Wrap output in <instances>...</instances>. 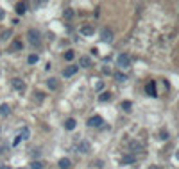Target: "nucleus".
I'll list each match as a JSON object with an SVG mask.
<instances>
[{"label": "nucleus", "mask_w": 179, "mask_h": 169, "mask_svg": "<svg viewBox=\"0 0 179 169\" xmlns=\"http://www.w3.org/2000/svg\"><path fill=\"white\" fill-rule=\"evenodd\" d=\"M129 150L131 151H141V144L136 142V141H131V142H129Z\"/></svg>", "instance_id": "a211bd4d"}, {"label": "nucleus", "mask_w": 179, "mask_h": 169, "mask_svg": "<svg viewBox=\"0 0 179 169\" xmlns=\"http://www.w3.org/2000/svg\"><path fill=\"white\" fill-rule=\"evenodd\" d=\"M43 167H45V164L41 160H32L31 162V169H43Z\"/></svg>", "instance_id": "aec40b11"}, {"label": "nucleus", "mask_w": 179, "mask_h": 169, "mask_svg": "<svg viewBox=\"0 0 179 169\" xmlns=\"http://www.w3.org/2000/svg\"><path fill=\"white\" fill-rule=\"evenodd\" d=\"M113 38H115V36H113V30H111L109 27H104L102 32H100V39H102L104 43H111Z\"/></svg>", "instance_id": "7ed1b4c3"}, {"label": "nucleus", "mask_w": 179, "mask_h": 169, "mask_svg": "<svg viewBox=\"0 0 179 169\" xmlns=\"http://www.w3.org/2000/svg\"><path fill=\"white\" fill-rule=\"evenodd\" d=\"M13 87H15L16 91H20V93L25 91V84H23V80H22V78H15V80H13Z\"/></svg>", "instance_id": "ddd939ff"}, {"label": "nucleus", "mask_w": 179, "mask_h": 169, "mask_svg": "<svg viewBox=\"0 0 179 169\" xmlns=\"http://www.w3.org/2000/svg\"><path fill=\"white\" fill-rule=\"evenodd\" d=\"M20 169H25V167H20Z\"/></svg>", "instance_id": "e433bc0d"}, {"label": "nucleus", "mask_w": 179, "mask_h": 169, "mask_svg": "<svg viewBox=\"0 0 179 169\" xmlns=\"http://www.w3.org/2000/svg\"><path fill=\"white\" fill-rule=\"evenodd\" d=\"M47 87H48L50 91H56V89L59 87V82H58V78H54V77L47 78Z\"/></svg>", "instance_id": "1a4fd4ad"}, {"label": "nucleus", "mask_w": 179, "mask_h": 169, "mask_svg": "<svg viewBox=\"0 0 179 169\" xmlns=\"http://www.w3.org/2000/svg\"><path fill=\"white\" fill-rule=\"evenodd\" d=\"M27 39H29L31 46H34V48H38V46L41 45V34L36 30V29H29V32H27Z\"/></svg>", "instance_id": "f257e3e1"}, {"label": "nucleus", "mask_w": 179, "mask_h": 169, "mask_svg": "<svg viewBox=\"0 0 179 169\" xmlns=\"http://www.w3.org/2000/svg\"><path fill=\"white\" fill-rule=\"evenodd\" d=\"M122 109H124V112H131V109H133V103H131L129 100H125V102H122Z\"/></svg>", "instance_id": "412c9836"}, {"label": "nucleus", "mask_w": 179, "mask_h": 169, "mask_svg": "<svg viewBox=\"0 0 179 169\" xmlns=\"http://www.w3.org/2000/svg\"><path fill=\"white\" fill-rule=\"evenodd\" d=\"M111 100V93L109 91H104L102 94H99V102H109Z\"/></svg>", "instance_id": "6ab92c4d"}, {"label": "nucleus", "mask_w": 179, "mask_h": 169, "mask_svg": "<svg viewBox=\"0 0 179 169\" xmlns=\"http://www.w3.org/2000/svg\"><path fill=\"white\" fill-rule=\"evenodd\" d=\"M77 71H79V66H75V64H72V66H66V68L63 70V77L70 78V77H74V75H75Z\"/></svg>", "instance_id": "20e7f679"}, {"label": "nucleus", "mask_w": 179, "mask_h": 169, "mask_svg": "<svg viewBox=\"0 0 179 169\" xmlns=\"http://www.w3.org/2000/svg\"><path fill=\"white\" fill-rule=\"evenodd\" d=\"M102 123H104V119H102L100 116H91V117H90V119L86 121V125H88V127H91V128H95V127H100Z\"/></svg>", "instance_id": "39448f33"}, {"label": "nucleus", "mask_w": 179, "mask_h": 169, "mask_svg": "<svg viewBox=\"0 0 179 169\" xmlns=\"http://www.w3.org/2000/svg\"><path fill=\"white\" fill-rule=\"evenodd\" d=\"M115 78H117L118 82H125V80H127V75H124V73H115Z\"/></svg>", "instance_id": "b1692460"}, {"label": "nucleus", "mask_w": 179, "mask_h": 169, "mask_svg": "<svg viewBox=\"0 0 179 169\" xmlns=\"http://www.w3.org/2000/svg\"><path fill=\"white\" fill-rule=\"evenodd\" d=\"M176 158H177V160H179V151H177V153H176Z\"/></svg>", "instance_id": "f704fd0d"}, {"label": "nucleus", "mask_w": 179, "mask_h": 169, "mask_svg": "<svg viewBox=\"0 0 179 169\" xmlns=\"http://www.w3.org/2000/svg\"><path fill=\"white\" fill-rule=\"evenodd\" d=\"M34 94H36V100H40V102L43 100V94H41V93H34Z\"/></svg>", "instance_id": "c756f323"}, {"label": "nucleus", "mask_w": 179, "mask_h": 169, "mask_svg": "<svg viewBox=\"0 0 179 169\" xmlns=\"http://www.w3.org/2000/svg\"><path fill=\"white\" fill-rule=\"evenodd\" d=\"M97 89H99V91L100 89H104V82H99V84H97Z\"/></svg>", "instance_id": "7c9ffc66"}, {"label": "nucleus", "mask_w": 179, "mask_h": 169, "mask_svg": "<svg viewBox=\"0 0 179 169\" xmlns=\"http://www.w3.org/2000/svg\"><path fill=\"white\" fill-rule=\"evenodd\" d=\"M22 46H23L22 41H15V43H13V50H22Z\"/></svg>", "instance_id": "393cba45"}, {"label": "nucleus", "mask_w": 179, "mask_h": 169, "mask_svg": "<svg viewBox=\"0 0 179 169\" xmlns=\"http://www.w3.org/2000/svg\"><path fill=\"white\" fill-rule=\"evenodd\" d=\"M9 114H11V107H9L7 103H2V105H0V116H2V117H7Z\"/></svg>", "instance_id": "dca6fc26"}, {"label": "nucleus", "mask_w": 179, "mask_h": 169, "mask_svg": "<svg viewBox=\"0 0 179 169\" xmlns=\"http://www.w3.org/2000/svg\"><path fill=\"white\" fill-rule=\"evenodd\" d=\"M145 93L149 94V96H158V91H156V82H154V80H151V82L145 86Z\"/></svg>", "instance_id": "423d86ee"}, {"label": "nucleus", "mask_w": 179, "mask_h": 169, "mask_svg": "<svg viewBox=\"0 0 179 169\" xmlns=\"http://www.w3.org/2000/svg\"><path fill=\"white\" fill-rule=\"evenodd\" d=\"M0 153H4V148H2V146H0Z\"/></svg>", "instance_id": "c9c22d12"}, {"label": "nucleus", "mask_w": 179, "mask_h": 169, "mask_svg": "<svg viewBox=\"0 0 179 169\" xmlns=\"http://www.w3.org/2000/svg\"><path fill=\"white\" fill-rule=\"evenodd\" d=\"M20 142H22V135H16V137L13 139V146H18Z\"/></svg>", "instance_id": "bb28decb"}, {"label": "nucleus", "mask_w": 179, "mask_h": 169, "mask_svg": "<svg viewBox=\"0 0 179 169\" xmlns=\"http://www.w3.org/2000/svg\"><path fill=\"white\" fill-rule=\"evenodd\" d=\"M0 169H11V166H0Z\"/></svg>", "instance_id": "473e14b6"}, {"label": "nucleus", "mask_w": 179, "mask_h": 169, "mask_svg": "<svg viewBox=\"0 0 179 169\" xmlns=\"http://www.w3.org/2000/svg\"><path fill=\"white\" fill-rule=\"evenodd\" d=\"M117 64H118L120 68H129L131 66V57L127 55V54H120L117 57Z\"/></svg>", "instance_id": "f03ea898"}, {"label": "nucleus", "mask_w": 179, "mask_h": 169, "mask_svg": "<svg viewBox=\"0 0 179 169\" xmlns=\"http://www.w3.org/2000/svg\"><path fill=\"white\" fill-rule=\"evenodd\" d=\"M95 32V29L91 27V25H84V27H81V34L82 36H91Z\"/></svg>", "instance_id": "2eb2a0df"}, {"label": "nucleus", "mask_w": 179, "mask_h": 169, "mask_svg": "<svg viewBox=\"0 0 179 169\" xmlns=\"http://www.w3.org/2000/svg\"><path fill=\"white\" fill-rule=\"evenodd\" d=\"M15 9H16V13H18V14H25V11H27V5H25L23 2H16Z\"/></svg>", "instance_id": "f3484780"}, {"label": "nucleus", "mask_w": 179, "mask_h": 169, "mask_svg": "<svg viewBox=\"0 0 179 169\" xmlns=\"http://www.w3.org/2000/svg\"><path fill=\"white\" fill-rule=\"evenodd\" d=\"M90 150H91V144L88 141H81L79 144H77V151L79 153H88Z\"/></svg>", "instance_id": "0eeeda50"}, {"label": "nucleus", "mask_w": 179, "mask_h": 169, "mask_svg": "<svg viewBox=\"0 0 179 169\" xmlns=\"http://www.w3.org/2000/svg\"><path fill=\"white\" fill-rule=\"evenodd\" d=\"M4 16H5V14H4V11H2V9H0V21H2V20H4Z\"/></svg>", "instance_id": "2f4dec72"}, {"label": "nucleus", "mask_w": 179, "mask_h": 169, "mask_svg": "<svg viewBox=\"0 0 179 169\" xmlns=\"http://www.w3.org/2000/svg\"><path fill=\"white\" fill-rule=\"evenodd\" d=\"M22 139H29V130H27V128H25L23 133H22Z\"/></svg>", "instance_id": "c85d7f7f"}, {"label": "nucleus", "mask_w": 179, "mask_h": 169, "mask_svg": "<svg viewBox=\"0 0 179 169\" xmlns=\"http://www.w3.org/2000/svg\"><path fill=\"white\" fill-rule=\"evenodd\" d=\"M63 57H65L66 61H74V57H75V52H74V50H66Z\"/></svg>", "instance_id": "4be33fe9"}, {"label": "nucleus", "mask_w": 179, "mask_h": 169, "mask_svg": "<svg viewBox=\"0 0 179 169\" xmlns=\"http://www.w3.org/2000/svg\"><path fill=\"white\" fill-rule=\"evenodd\" d=\"M9 36H11V30H5V32L2 34V39H9Z\"/></svg>", "instance_id": "cd10ccee"}, {"label": "nucleus", "mask_w": 179, "mask_h": 169, "mask_svg": "<svg viewBox=\"0 0 179 169\" xmlns=\"http://www.w3.org/2000/svg\"><path fill=\"white\" fill-rule=\"evenodd\" d=\"M159 139H161V141H167V139H168V133H167L165 130H161L159 132Z\"/></svg>", "instance_id": "a878e982"}, {"label": "nucleus", "mask_w": 179, "mask_h": 169, "mask_svg": "<svg viewBox=\"0 0 179 169\" xmlns=\"http://www.w3.org/2000/svg\"><path fill=\"white\" fill-rule=\"evenodd\" d=\"M75 127H77V121H75L74 117H68V119L65 121V130L72 132V130H75Z\"/></svg>", "instance_id": "9d476101"}, {"label": "nucleus", "mask_w": 179, "mask_h": 169, "mask_svg": "<svg viewBox=\"0 0 179 169\" xmlns=\"http://www.w3.org/2000/svg\"><path fill=\"white\" fill-rule=\"evenodd\" d=\"M58 166H59V169H70L72 167V162H70V158H59V162H58Z\"/></svg>", "instance_id": "4468645a"}, {"label": "nucleus", "mask_w": 179, "mask_h": 169, "mask_svg": "<svg viewBox=\"0 0 179 169\" xmlns=\"http://www.w3.org/2000/svg\"><path fill=\"white\" fill-rule=\"evenodd\" d=\"M75 16V11L72 9V7H65V11H63V18L66 20V21H72Z\"/></svg>", "instance_id": "6e6552de"}, {"label": "nucleus", "mask_w": 179, "mask_h": 169, "mask_svg": "<svg viewBox=\"0 0 179 169\" xmlns=\"http://www.w3.org/2000/svg\"><path fill=\"white\" fill-rule=\"evenodd\" d=\"M91 64H93V62H91V59L88 55H82L79 59V68H91Z\"/></svg>", "instance_id": "9b49d317"}, {"label": "nucleus", "mask_w": 179, "mask_h": 169, "mask_svg": "<svg viewBox=\"0 0 179 169\" xmlns=\"http://www.w3.org/2000/svg\"><path fill=\"white\" fill-rule=\"evenodd\" d=\"M120 162H122L124 166H127V164H134V162H136V157H134V155H131V153H127V155H124V157H122V160H120Z\"/></svg>", "instance_id": "f8f14e48"}, {"label": "nucleus", "mask_w": 179, "mask_h": 169, "mask_svg": "<svg viewBox=\"0 0 179 169\" xmlns=\"http://www.w3.org/2000/svg\"><path fill=\"white\" fill-rule=\"evenodd\" d=\"M149 169H159V166H151Z\"/></svg>", "instance_id": "72a5a7b5"}, {"label": "nucleus", "mask_w": 179, "mask_h": 169, "mask_svg": "<svg viewBox=\"0 0 179 169\" xmlns=\"http://www.w3.org/2000/svg\"><path fill=\"white\" fill-rule=\"evenodd\" d=\"M38 59H40V57L36 55V54H31V55L27 57V62H29V64H36V62H38Z\"/></svg>", "instance_id": "5701e85b"}]
</instances>
